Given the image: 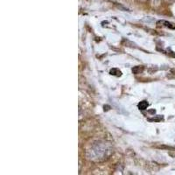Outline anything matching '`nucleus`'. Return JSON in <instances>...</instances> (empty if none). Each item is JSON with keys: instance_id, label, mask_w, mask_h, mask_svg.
<instances>
[{"instance_id": "5", "label": "nucleus", "mask_w": 175, "mask_h": 175, "mask_svg": "<svg viewBox=\"0 0 175 175\" xmlns=\"http://www.w3.org/2000/svg\"><path fill=\"white\" fill-rule=\"evenodd\" d=\"M171 74H172V75H173L175 76V69L172 70V71H171Z\"/></svg>"}, {"instance_id": "2", "label": "nucleus", "mask_w": 175, "mask_h": 175, "mask_svg": "<svg viewBox=\"0 0 175 175\" xmlns=\"http://www.w3.org/2000/svg\"><path fill=\"white\" fill-rule=\"evenodd\" d=\"M138 109L141 110H146L147 108H148L149 103L146 102V101H142V102H140L139 103H138Z\"/></svg>"}, {"instance_id": "3", "label": "nucleus", "mask_w": 175, "mask_h": 175, "mask_svg": "<svg viewBox=\"0 0 175 175\" xmlns=\"http://www.w3.org/2000/svg\"><path fill=\"white\" fill-rule=\"evenodd\" d=\"M143 71H144V67L143 66H137V67H135V68H132V72L134 74H136V75L142 73Z\"/></svg>"}, {"instance_id": "1", "label": "nucleus", "mask_w": 175, "mask_h": 175, "mask_svg": "<svg viewBox=\"0 0 175 175\" xmlns=\"http://www.w3.org/2000/svg\"><path fill=\"white\" fill-rule=\"evenodd\" d=\"M158 24H161L162 26L168 27V28H171V29H175V25L170 23V22H167L166 20H160V21L158 22Z\"/></svg>"}, {"instance_id": "4", "label": "nucleus", "mask_w": 175, "mask_h": 175, "mask_svg": "<svg viewBox=\"0 0 175 175\" xmlns=\"http://www.w3.org/2000/svg\"><path fill=\"white\" fill-rule=\"evenodd\" d=\"M110 75H115V76H121L122 72L119 69H117V68H112L110 70Z\"/></svg>"}]
</instances>
